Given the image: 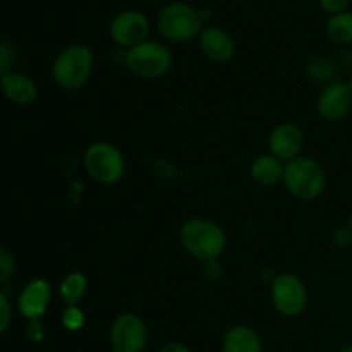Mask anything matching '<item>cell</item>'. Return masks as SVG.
<instances>
[{"label": "cell", "mask_w": 352, "mask_h": 352, "mask_svg": "<svg viewBox=\"0 0 352 352\" xmlns=\"http://www.w3.org/2000/svg\"><path fill=\"white\" fill-rule=\"evenodd\" d=\"M126 65L138 78L158 79L170 69L172 54L160 41L146 40L127 50Z\"/></svg>", "instance_id": "cell-5"}, {"label": "cell", "mask_w": 352, "mask_h": 352, "mask_svg": "<svg viewBox=\"0 0 352 352\" xmlns=\"http://www.w3.org/2000/svg\"><path fill=\"white\" fill-rule=\"evenodd\" d=\"M0 85H2V91L6 98L14 105L26 107L31 105L38 98L36 82L30 76L23 74V72L10 71L7 74H2Z\"/></svg>", "instance_id": "cell-14"}, {"label": "cell", "mask_w": 352, "mask_h": 352, "mask_svg": "<svg viewBox=\"0 0 352 352\" xmlns=\"http://www.w3.org/2000/svg\"><path fill=\"white\" fill-rule=\"evenodd\" d=\"M157 28L160 34L174 43H188L199 36L203 31V19L198 9L186 2H170L160 9L157 16Z\"/></svg>", "instance_id": "cell-4"}, {"label": "cell", "mask_w": 352, "mask_h": 352, "mask_svg": "<svg viewBox=\"0 0 352 352\" xmlns=\"http://www.w3.org/2000/svg\"><path fill=\"white\" fill-rule=\"evenodd\" d=\"M28 337H30L33 342H41L45 339V329L41 325V322H30V327H28Z\"/></svg>", "instance_id": "cell-26"}, {"label": "cell", "mask_w": 352, "mask_h": 352, "mask_svg": "<svg viewBox=\"0 0 352 352\" xmlns=\"http://www.w3.org/2000/svg\"><path fill=\"white\" fill-rule=\"evenodd\" d=\"M336 64L333 60L327 57H315L308 62L306 65V74L313 79V81H320V82H325L333 79L336 76Z\"/></svg>", "instance_id": "cell-19"}, {"label": "cell", "mask_w": 352, "mask_h": 352, "mask_svg": "<svg viewBox=\"0 0 352 352\" xmlns=\"http://www.w3.org/2000/svg\"><path fill=\"white\" fill-rule=\"evenodd\" d=\"M352 109V91L347 82H329L320 91L316 110L330 122L344 119Z\"/></svg>", "instance_id": "cell-12"}, {"label": "cell", "mask_w": 352, "mask_h": 352, "mask_svg": "<svg viewBox=\"0 0 352 352\" xmlns=\"http://www.w3.org/2000/svg\"><path fill=\"white\" fill-rule=\"evenodd\" d=\"M339 352H352V344H351V346L344 347V349H342V351H339Z\"/></svg>", "instance_id": "cell-28"}, {"label": "cell", "mask_w": 352, "mask_h": 352, "mask_svg": "<svg viewBox=\"0 0 352 352\" xmlns=\"http://www.w3.org/2000/svg\"><path fill=\"white\" fill-rule=\"evenodd\" d=\"M16 62V48L9 40H3L0 43V72L7 74L10 72V65Z\"/></svg>", "instance_id": "cell-21"}, {"label": "cell", "mask_w": 352, "mask_h": 352, "mask_svg": "<svg viewBox=\"0 0 352 352\" xmlns=\"http://www.w3.org/2000/svg\"><path fill=\"white\" fill-rule=\"evenodd\" d=\"M325 33L333 43L349 45L352 43V12L333 14L325 24Z\"/></svg>", "instance_id": "cell-18"}, {"label": "cell", "mask_w": 352, "mask_h": 352, "mask_svg": "<svg viewBox=\"0 0 352 352\" xmlns=\"http://www.w3.org/2000/svg\"><path fill=\"white\" fill-rule=\"evenodd\" d=\"M285 164L274 157L272 153L258 155L253 162H251L250 174L256 184L265 186V188H272L284 181Z\"/></svg>", "instance_id": "cell-15"}, {"label": "cell", "mask_w": 352, "mask_h": 352, "mask_svg": "<svg viewBox=\"0 0 352 352\" xmlns=\"http://www.w3.org/2000/svg\"><path fill=\"white\" fill-rule=\"evenodd\" d=\"M332 243L337 250H346L352 244V230L349 226L346 227H339V229L333 232L332 236Z\"/></svg>", "instance_id": "cell-23"}, {"label": "cell", "mask_w": 352, "mask_h": 352, "mask_svg": "<svg viewBox=\"0 0 352 352\" xmlns=\"http://www.w3.org/2000/svg\"><path fill=\"white\" fill-rule=\"evenodd\" d=\"M95 57L86 45L74 43L65 47L52 64V78L67 91H76L86 85L93 71Z\"/></svg>", "instance_id": "cell-3"}, {"label": "cell", "mask_w": 352, "mask_h": 352, "mask_svg": "<svg viewBox=\"0 0 352 352\" xmlns=\"http://www.w3.org/2000/svg\"><path fill=\"white\" fill-rule=\"evenodd\" d=\"M10 318H12V313H10V302L7 299V296L0 294V332L6 333L7 329L10 325Z\"/></svg>", "instance_id": "cell-24"}, {"label": "cell", "mask_w": 352, "mask_h": 352, "mask_svg": "<svg viewBox=\"0 0 352 352\" xmlns=\"http://www.w3.org/2000/svg\"><path fill=\"white\" fill-rule=\"evenodd\" d=\"M199 48H201L203 55L210 58L212 62H229L236 54V43H234L232 36L222 28L217 26H206L198 36Z\"/></svg>", "instance_id": "cell-13"}, {"label": "cell", "mask_w": 352, "mask_h": 352, "mask_svg": "<svg viewBox=\"0 0 352 352\" xmlns=\"http://www.w3.org/2000/svg\"><path fill=\"white\" fill-rule=\"evenodd\" d=\"M158 352H192V351L181 342H167L165 346L160 347V351Z\"/></svg>", "instance_id": "cell-27"}, {"label": "cell", "mask_w": 352, "mask_h": 352, "mask_svg": "<svg viewBox=\"0 0 352 352\" xmlns=\"http://www.w3.org/2000/svg\"><path fill=\"white\" fill-rule=\"evenodd\" d=\"M347 226L351 227V230H352V215H351V219H349V223H347Z\"/></svg>", "instance_id": "cell-29"}, {"label": "cell", "mask_w": 352, "mask_h": 352, "mask_svg": "<svg viewBox=\"0 0 352 352\" xmlns=\"http://www.w3.org/2000/svg\"><path fill=\"white\" fill-rule=\"evenodd\" d=\"M52 285L47 278H33L23 287L17 296V311L28 322H38L43 318L50 306Z\"/></svg>", "instance_id": "cell-10"}, {"label": "cell", "mask_w": 352, "mask_h": 352, "mask_svg": "<svg viewBox=\"0 0 352 352\" xmlns=\"http://www.w3.org/2000/svg\"><path fill=\"white\" fill-rule=\"evenodd\" d=\"M113 352H141L148 342L146 323L136 313H120L110 325Z\"/></svg>", "instance_id": "cell-8"}, {"label": "cell", "mask_w": 352, "mask_h": 352, "mask_svg": "<svg viewBox=\"0 0 352 352\" xmlns=\"http://www.w3.org/2000/svg\"><path fill=\"white\" fill-rule=\"evenodd\" d=\"M302 146H305V134L301 127L292 122L278 124L268 136V150L284 164L301 157Z\"/></svg>", "instance_id": "cell-11"}, {"label": "cell", "mask_w": 352, "mask_h": 352, "mask_svg": "<svg viewBox=\"0 0 352 352\" xmlns=\"http://www.w3.org/2000/svg\"><path fill=\"white\" fill-rule=\"evenodd\" d=\"M85 311L79 306H67L64 309V313H62V325L69 332H78V330H81L85 327Z\"/></svg>", "instance_id": "cell-20"}, {"label": "cell", "mask_w": 352, "mask_h": 352, "mask_svg": "<svg viewBox=\"0 0 352 352\" xmlns=\"http://www.w3.org/2000/svg\"><path fill=\"white\" fill-rule=\"evenodd\" d=\"M347 85H349V88H351V91H352V78H351V81L347 82Z\"/></svg>", "instance_id": "cell-30"}, {"label": "cell", "mask_w": 352, "mask_h": 352, "mask_svg": "<svg viewBox=\"0 0 352 352\" xmlns=\"http://www.w3.org/2000/svg\"><path fill=\"white\" fill-rule=\"evenodd\" d=\"M14 270H16L14 256L6 248H2L0 250V284H7V280L14 275Z\"/></svg>", "instance_id": "cell-22"}, {"label": "cell", "mask_w": 352, "mask_h": 352, "mask_svg": "<svg viewBox=\"0 0 352 352\" xmlns=\"http://www.w3.org/2000/svg\"><path fill=\"white\" fill-rule=\"evenodd\" d=\"M282 182L294 198L313 201L325 191L327 175L318 160L311 157H298L285 164Z\"/></svg>", "instance_id": "cell-2"}, {"label": "cell", "mask_w": 352, "mask_h": 352, "mask_svg": "<svg viewBox=\"0 0 352 352\" xmlns=\"http://www.w3.org/2000/svg\"><path fill=\"white\" fill-rule=\"evenodd\" d=\"M222 352H263V342L251 327L234 325L223 336Z\"/></svg>", "instance_id": "cell-16"}, {"label": "cell", "mask_w": 352, "mask_h": 352, "mask_svg": "<svg viewBox=\"0 0 352 352\" xmlns=\"http://www.w3.org/2000/svg\"><path fill=\"white\" fill-rule=\"evenodd\" d=\"M179 241L192 258L203 263L217 261L227 248L226 230L213 220L201 217L189 219L182 223L179 229Z\"/></svg>", "instance_id": "cell-1"}, {"label": "cell", "mask_w": 352, "mask_h": 352, "mask_svg": "<svg viewBox=\"0 0 352 352\" xmlns=\"http://www.w3.org/2000/svg\"><path fill=\"white\" fill-rule=\"evenodd\" d=\"M109 33L117 45L133 48L148 40L150 21L140 10H122L110 21Z\"/></svg>", "instance_id": "cell-9"}, {"label": "cell", "mask_w": 352, "mask_h": 352, "mask_svg": "<svg viewBox=\"0 0 352 352\" xmlns=\"http://www.w3.org/2000/svg\"><path fill=\"white\" fill-rule=\"evenodd\" d=\"M270 298L275 309L282 316L294 318L299 316L308 306V291L301 278L296 274H278L270 285Z\"/></svg>", "instance_id": "cell-7"}, {"label": "cell", "mask_w": 352, "mask_h": 352, "mask_svg": "<svg viewBox=\"0 0 352 352\" xmlns=\"http://www.w3.org/2000/svg\"><path fill=\"white\" fill-rule=\"evenodd\" d=\"M318 3L325 12L333 16V14L346 12L347 7L351 6V0H318Z\"/></svg>", "instance_id": "cell-25"}, {"label": "cell", "mask_w": 352, "mask_h": 352, "mask_svg": "<svg viewBox=\"0 0 352 352\" xmlns=\"http://www.w3.org/2000/svg\"><path fill=\"white\" fill-rule=\"evenodd\" d=\"M85 168L93 181L100 184H116L124 177L126 162L122 153L113 144L96 141L85 151Z\"/></svg>", "instance_id": "cell-6"}, {"label": "cell", "mask_w": 352, "mask_h": 352, "mask_svg": "<svg viewBox=\"0 0 352 352\" xmlns=\"http://www.w3.org/2000/svg\"><path fill=\"white\" fill-rule=\"evenodd\" d=\"M88 291V278L81 272H71L62 278L58 296L67 306H78Z\"/></svg>", "instance_id": "cell-17"}]
</instances>
